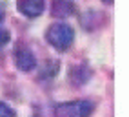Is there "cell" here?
Returning <instances> with one entry per match:
<instances>
[{
	"instance_id": "2",
	"label": "cell",
	"mask_w": 129,
	"mask_h": 117,
	"mask_svg": "<svg viewBox=\"0 0 129 117\" xmlns=\"http://www.w3.org/2000/svg\"><path fill=\"white\" fill-rule=\"evenodd\" d=\"M94 110V104L91 101H71V103H60L55 108L56 117H89Z\"/></svg>"
},
{
	"instance_id": "6",
	"label": "cell",
	"mask_w": 129,
	"mask_h": 117,
	"mask_svg": "<svg viewBox=\"0 0 129 117\" xmlns=\"http://www.w3.org/2000/svg\"><path fill=\"white\" fill-rule=\"evenodd\" d=\"M69 79H71V82H73L75 86H82V84H85V82L91 79V70L85 64L73 66L71 73H69Z\"/></svg>"
},
{
	"instance_id": "11",
	"label": "cell",
	"mask_w": 129,
	"mask_h": 117,
	"mask_svg": "<svg viewBox=\"0 0 129 117\" xmlns=\"http://www.w3.org/2000/svg\"><path fill=\"white\" fill-rule=\"evenodd\" d=\"M104 4H113V0H102Z\"/></svg>"
},
{
	"instance_id": "3",
	"label": "cell",
	"mask_w": 129,
	"mask_h": 117,
	"mask_svg": "<svg viewBox=\"0 0 129 117\" xmlns=\"http://www.w3.org/2000/svg\"><path fill=\"white\" fill-rule=\"evenodd\" d=\"M15 64L20 71H31L37 68V58L27 46L18 44V48L15 49Z\"/></svg>"
},
{
	"instance_id": "1",
	"label": "cell",
	"mask_w": 129,
	"mask_h": 117,
	"mask_svg": "<svg viewBox=\"0 0 129 117\" xmlns=\"http://www.w3.org/2000/svg\"><path fill=\"white\" fill-rule=\"evenodd\" d=\"M46 38L56 51H67V49L73 46L75 31H73V28L69 24H66V22H55L47 28Z\"/></svg>"
},
{
	"instance_id": "4",
	"label": "cell",
	"mask_w": 129,
	"mask_h": 117,
	"mask_svg": "<svg viewBox=\"0 0 129 117\" xmlns=\"http://www.w3.org/2000/svg\"><path fill=\"white\" fill-rule=\"evenodd\" d=\"M44 7L46 0H18L16 2V9L27 18H37L38 15H42Z\"/></svg>"
},
{
	"instance_id": "5",
	"label": "cell",
	"mask_w": 129,
	"mask_h": 117,
	"mask_svg": "<svg viewBox=\"0 0 129 117\" xmlns=\"http://www.w3.org/2000/svg\"><path fill=\"white\" fill-rule=\"evenodd\" d=\"M75 13V4L71 0H53L51 2V15L56 18H66Z\"/></svg>"
},
{
	"instance_id": "10",
	"label": "cell",
	"mask_w": 129,
	"mask_h": 117,
	"mask_svg": "<svg viewBox=\"0 0 129 117\" xmlns=\"http://www.w3.org/2000/svg\"><path fill=\"white\" fill-rule=\"evenodd\" d=\"M4 16H6V4L0 2V22L4 20Z\"/></svg>"
},
{
	"instance_id": "9",
	"label": "cell",
	"mask_w": 129,
	"mask_h": 117,
	"mask_svg": "<svg viewBox=\"0 0 129 117\" xmlns=\"http://www.w3.org/2000/svg\"><path fill=\"white\" fill-rule=\"evenodd\" d=\"M9 38H11L9 31H7V29H0V49H2L7 42H9Z\"/></svg>"
},
{
	"instance_id": "8",
	"label": "cell",
	"mask_w": 129,
	"mask_h": 117,
	"mask_svg": "<svg viewBox=\"0 0 129 117\" xmlns=\"http://www.w3.org/2000/svg\"><path fill=\"white\" fill-rule=\"evenodd\" d=\"M0 117H16V112L9 104H6V103L0 101Z\"/></svg>"
},
{
	"instance_id": "7",
	"label": "cell",
	"mask_w": 129,
	"mask_h": 117,
	"mask_svg": "<svg viewBox=\"0 0 129 117\" xmlns=\"http://www.w3.org/2000/svg\"><path fill=\"white\" fill-rule=\"evenodd\" d=\"M60 70V64L56 61H47L40 70V79H55Z\"/></svg>"
}]
</instances>
